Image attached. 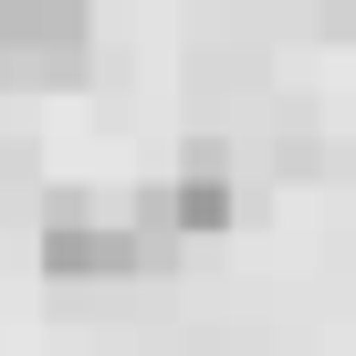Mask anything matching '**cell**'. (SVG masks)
Listing matches in <instances>:
<instances>
[{"instance_id":"obj_1","label":"cell","mask_w":356,"mask_h":356,"mask_svg":"<svg viewBox=\"0 0 356 356\" xmlns=\"http://www.w3.org/2000/svg\"><path fill=\"white\" fill-rule=\"evenodd\" d=\"M168 231H178L168 200H126L115 220L63 210V220L42 231V262H53V273H157V262H168Z\"/></svg>"},{"instance_id":"obj_2","label":"cell","mask_w":356,"mask_h":356,"mask_svg":"<svg viewBox=\"0 0 356 356\" xmlns=\"http://www.w3.org/2000/svg\"><path fill=\"white\" fill-rule=\"evenodd\" d=\"M231 147L220 136H189V147H178V178H168V210H178V231H220L231 220Z\"/></svg>"}]
</instances>
